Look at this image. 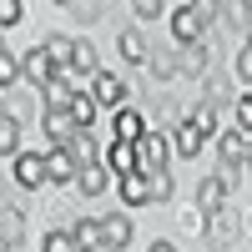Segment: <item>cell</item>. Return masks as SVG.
Here are the masks:
<instances>
[{
    "label": "cell",
    "mask_w": 252,
    "mask_h": 252,
    "mask_svg": "<svg viewBox=\"0 0 252 252\" xmlns=\"http://www.w3.org/2000/svg\"><path fill=\"white\" fill-rule=\"evenodd\" d=\"M207 20H212V5H177L172 10V35L182 40V46H197Z\"/></svg>",
    "instance_id": "obj_1"
},
{
    "label": "cell",
    "mask_w": 252,
    "mask_h": 252,
    "mask_svg": "<svg viewBox=\"0 0 252 252\" xmlns=\"http://www.w3.org/2000/svg\"><path fill=\"white\" fill-rule=\"evenodd\" d=\"M20 76H26L31 86H40V91H46L51 81H56V66H51V56L35 46V51H26V56H20Z\"/></svg>",
    "instance_id": "obj_2"
},
{
    "label": "cell",
    "mask_w": 252,
    "mask_h": 252,
    "mask_svg": "<svg viewBox=\"0 0 252 252\" xmlns=\"http://www.w3.org/2000/svg\"><path fill=\"white\" fill-rule=\"evenodd\" d=\"M136 172H166V141L161 136H141L136 141Z\"/></svg>",
    "instance_id": "obj_3"
},
{
    "label": "cell",
    "mask_w": 252,
    "mask_h": 252,
    "mask_svg": "<svg viewBox=\"0 0 252 252\" xmlns=\"http://www.w3.org/2000/svg\"><path fill=\"white\" fill-rule=\"evenodd\" d=\"M76 177H81V161L66 152V146H56L46 157V182H76Z\"/></svg>",
    "instance_id": "obj_4"
},
{
    "label": "cell",
    "mask_w": 252,
    "mask_h": 252,
    "mask_svg": "<svg viewBox=\"0 0 252 252\" xmlns=\"http://www.w3.org/2000/svg\"><path fill=\"white\" fill-rule=\"evenodd\" d=\"M15 182L20 187H40V182H46V157H35V152L15 157Z\"/></svg>",
    "instance_id": "obj_5"
},
{
    "label": "cell",
    "mask_w": 252,
    "mask_h": 252,
    "mask_svg": "<svg viewBox=\"0 0 252 252\" xmlns=\"http://www.w3.org/2000/svg\"><path fill=\"white\" fill-rule=\"evenodd\" d=\"M197 202H202V212H207V217H217V212H222V202H227V177H207V182H202V192H197Z\"/></svg>",
    "instance_id": "obj_6"
},
{
    "label": "cell",
    "mask_w": 252,
    "mask_h": 252,
    "mask_svg": "<svg viewBox=\"0 0 252 252\" xmlns=\"http://www.w3.org/2000/svg\"><path fill=\"white\" fill-rule=\"evenodd\" d=\"M121 96H126V91H121V81H116V76L101 71V76L91 81V101H96V106H121Z\"/></svg>",
    "instance_id": "obj_7"
},
{
    "label": "cell",
    "mask_w": 252,
    "mask_h": 252,
    "mask_svg": "<svg viewBox=\"0 0 252 252\" xmlns=\"http://www.w3.org/2000/svg\"><path fill=\"white\" fill-rule=\"evenodd\" d=\"M121 202H126V207L152 202V187H146V177H141V172H126V177H121Z\"/></svg>",
    "instance_id": "obj_8"
},
{
    "label": "cell",
    "mask_w": 252,
    "mask_h": 252,
    "mask_svg": "<svg viewBox=\"0 0 252 252\" xmlns=\"http://www.w3.org/2000/svg\"><path fill=\"white\" fill-rule=\"evenodd\" d=\"M40 51L51 56V66H56V71H66L71 61H76V40H66V35H51V40H46Z\"/></svg>",
    "instance_id": "obj_9"
},
{
    "label": "cell",
    "mask_w": 252,
    "mask_h": 252,
    "mask_svg": "<svg viewBox=\"0 0 252 252\" xmlns=\"http://www.w3.org/2000/svg\"><path fill=\"white\" fill-rule=\"evenodd\" d=\"M71 242H76L81 252H96V247H101V222H91V217H81V222L71 227Z\"/></svg>",
    "instance_id": "obj_10"
},
{
    "label": "cell",
    "mask_w": 252,
    "mask_h": 252,
    "mask_svg": "<svg viewBox=\"0 0 252 252\" xmlns=\"http://www.w3.org/2000/svg\"><path fill=\"white\" fill-rule=\"evenodd\" d=\"M101 242H106V247H126V242H131V222H126V217H106V222H101Z\"/></svg>",
    "instance_id": "obj_11"
},
{
    "label": "cell",
    "mask_w": 252,
    "mask_h": 252,
    "mask_svg": "<svg viewBox=\"0 0 252 252\" xmlns=\"http://www.w3.org/2000/svg\"><path fill=\"white\" fill-rule=\"evenodd\" d=\"M146 131H141V116L136 111H116V141H126V146H136Z\"/></svg>",
    "instance_id": "obj_12"
},
{
    "label": "cell",
    "mask_w": 252,
    "mask_h": 252,
    "mask_svg": "<svg viewBox=\"0 0 252 252\" xmlns=\"http://www.w3.org/2000/svg\"><path fill=\"white\" fill-rule=\"evenodd\" d=\"M46 131H51L61 146H66V141L76 136V121H71V111H46Z\"/></svg>",
    "instance_id": "obj_13"
},
{
    "label": "cell",
    "mask_w": 252,
    "mask_h": 252,
    "mask_svg": "<svg viewBox=\"0 0 252 252\" xmlns=\"http://www.w3.org/2000/svg\"><path fill=\"white\" fill-rule=\"evenodd\" d=\"M66 152H71L81 166H96V141H91V131H76V136L66 141Z\"/></svg>",
    "instance_id": "obj_14"
},
{
    "label": "cell",
    "mask_w": 252,
    "mask_h": 252,
    "mask_svg": "<svg viewBox=\"0 0 252 252\" xmlns=\"http://www.w3.org/2000/svg\"><path fill=\"white\" fill-rule=\"evenodd\" d=\"M106 161H111V172H136V146H126V141H116L111 152H106Z\"/></svg>",
    "instance_id": "obj_15"
},
{
    "label": "cell",
    "mask_w": 252,
    "mask_h": 252,
    "mask_svg": "<svg viewBox=\"0 0 252 252\" xmlns=\"http://www.w3.org/2000/svg\"><path fill=\"white\" fill-rule=\"evenodd\" d=\"M222 161H227V166L247 161V136H242V131H227V136H222Z\"/></svg>",
    "instance_id": "obj_16"
},
{
    "label": "cell",
    "mask_w": 252,
    "mask_h": 252,
    "mask_svg": "<svg viewBox=\"0 0 252 252\" xmlns=\"http://www.w3.org/2000/svg\"><path fill=\"white\" fill-rule=\"evenodd\" d=\"M71 86H66V81H51V86H46V111H71Z\"/></svg>",
    "instance_id": "obj_17"
},
{
    "label": "cell",
    "mask_w": 252,
    "mask_h": 252,
    "mask_svg": "<svg viewBox=\"0 0 252 252\" xmlns=\"http://www.w3.org/2000/svg\"><path fill=\"white\" fill-rule=\"evenodd\" d=\"M76 187L86 197H96V192H106V172H101V166H81V177H76Z\"/></svg>",
    "instance_id": "obj_18"
},
{
    "label": "cell",
    "mask_w": 252,
    "mask_h": 252,
    "mask_svg": "<svg viewBox=\"0 0 252 252\" xmlns=\"http://www.w3.org/2000/svg\"><path fill=\"white\" fill-rule=\"evenodd\" d=\"M177 152H182V157H197V152H202V131H197L192 121L177 126Z\"/></svg>",
    "instance_id": "obj_19"
},
{
    "label": "cell",
    "mask_w": 252,
    "mask_h": 252,
    "mask_svg": "<svg viewBox=\"0 0 252 252\" xmlns=\"http://www.w3.org/2000/svg\"><path fill=\"white\" fill-rule=\"evenodd\" d=\"M71 121L81 126V131H91V121H96V101H91V96H76V101H71Z\"/></svg>",
    "instance_id": "obj_20"
},
{
    "label": "cell",
    "mask_w": 252,
    "mask_h": 252,
    "mask_svg": "<svg viewBox=\"0 0 252 252\" xmlns=\"http://www.w3.org/2000/svg\"><path fill=\"white\" fill-rule=\"evenodd\" d=\"M15 146H20V126H15V116H0V152L15 157Z\"/></svg>",
    "instance_id": "obj_21"
},
{
    "label": "cell",
    "mask_w": 252,
    "mask_h": 252,
    "mask_svg": "<svg viewBox=\"0 0 252 252\" xmlns=\"http://www.w3.org/2000/svg\"><path fill=\"white\" fill-rule=\"evenodd\" d=\"M121 56L131 61V66H136V61H146V40H141L136 31H121Z\"/></svg>",
    "instance_id": "obj_22"
},
{
    "label": "cell",
    "mask_w": 252,
    "mask_h": 252,
    "mask_svg": "<svg viewBox=\"0 0 252 252\" xmlns=\"http://www.w3.org/2000/svg\"><path fill=\"white\" fill-rule=\"evenodd\" d=\"M207 61H212V56H207V46H187L182 61H177V71H202Z\"/></svg>",
    "instance_id": "obj_23"
},
{
    "label": "cell",
    "mask_w": 252,
    "mask_h": 252,
    "mask_svg": "<svg viewBox=\"0 0 252 252\" xmlns=\"http://www.w3.org/2000/svg\"><path fill=\"white\" fill-rule=\"evenodd\" d=\"M20 76V56H10V51H0V91L10 86V81Z\"/></svg>",
    "instance_id": "obj_24"
},
{
    "label": "cell",
    "mask_w": 252,
    "mask_h": 252,
    "mask_svg": "<svg viewBox=\"0 0 252 252\" xmlns=\"http://www.w3.org/2000/svg\"><path fill=\"white\" fill-rule=\"evenodd\" d=\"M141 177H146V172H141ZM146 187H152V202H157V197H172V172H152Z\"/></svg>",
    "instance_id": "obj_25"
},
{
    "label": "cell",
    "mask_w": 252,
    "mask_h": 252,
    "mask_svg": "<svg viewBox=\"0 0 252 252\" xmlns=\"http://www.w3.org/2000/svg\"><path fill=\"white\" fill-rule=\"evenodd\" d=\"M232 232H237L232 212H217V222H212V242H232Z\"/></svg>",
    "instance_id": "obj_26"
},
{
    "label": "cell",
    "mask_w": 252,
    "mask_h": 252,
    "mask_svg": "<svg viewBox=\"0 0 252 252\" xmlns=\"http://www.w3.org/2000/svg\"><path fill=\"white\" fill-rule=\"evenodd\" d=\"M46 252H81L71 242V232H46Z\"/></svg>",
    "instance_id": "obj_27"
},
{
    "label": "cell",
    "mask_w": 252,
    "mask_h": 252,
    "mask_svg": "<svg viewBox=\"0 0 252 252\" xmlns=\"http://www.w3.org/2000/svg\"><path fill=\"white\" fill-rule=\"evenodd\" d=\"M192 126H197L202 136H212V131H217V111H212V106H202V111L192 116Z\"/></svg>",
    "instance_id": "obj_28"
},
{
    "label": "cell",
    "mask_w": 252,
    "mask_h": 252,
    "mask_svg": "<svg viewBox=\"0 0 252 252\" xmlns=\"http://www.w3.org/2000/svg\"><path fill=\"white\" fill-rule=\"evenodd\" d=\"M20 15H26V5H20V0H0V26H15Z\"/></svg>",
    "instance_id": "obj_29"
},
{
    "label": "cell",
    "mask_w": 252,
    "mask_h": 252,
    "mask_svg": "<svg viewBox=\"0 0 252 252\" xmlns=\"http://www.w3.org/2000/svg\"><path fill=\"white\" fill-rule=\"evenodd\" d=\"M0 227H5V242H15V237H20V212L5 207V212H0Z\"/></svg>",
    "instance_id": "obj_30"
},
{
    "label": "cell",
    "mask_w": 252,
    "mask_h": 252,
    "mask_svg": "<svg viewBox=\"0 0 252 252\" xmlns=\"http://www.w3.org/2000/svg\"><path fill=\"white\" fill-rule=\"evenodd\" d=\"M152 71H157L161 81H166V76H177V56H166V51H161V56L152 61Z\"/></svg>",
    "instance_id": "obj_31"
},
{
    "label": "cell",
    "mask_w": 252,
    "mask_h": 252,
    "mask_svg": "<svg viewBox=\"0 0 252 252\" xmlns=\"http://www.w3.org/2000/svg\"><path fill=\"white\" fill-rule=\"evenodd\" d=\"M237 121H242V136L252 131V96H237Z\"/></svg>",
    "instance_id": "obj_32"
},
{
    "label": "cell",
    "mask_w": 252,
    "mask_h": 252,
    "mask_svg": "<svg viewBox=\"0 0 252 252\" xmlns=\"http://www.w3.org/2000/svg\"><path fill=\"white\" fill-rule=\"evenodd\" d=\"M136 15H141V20H157L161 5H157V0H136Z\"/></svg>",
    "instance_id": "obj_33"
},
{
    "label": "cell",
    "mask_w": 252,
    "mask_h": 252,
    "mask_svg": "<svg viewBox=\"0 0 252 252\" xmlns=\"http://www.w3.org/2000/svg\"><path fill=\"white\" fill-rule=\"evenodd\" d=\"M237 76H242V81H252V51H242V56H237Z\"/></svg>",
    "instance_id": "obj_34"
},
{
    "label": "cell",
    "mask_w": 252,
    "mask_h": 252,
    "mask_svg": "<svg viewBox=\"0 0 252 252\" xmlns=\"http://www.w3.org/2000/svg\"><path fill=\"white\" fill-rule=\"evenodd\" d=\"M247 172H252V136H247Z\"/></svg>",
    "instance_id": "obj_35"
},
{
    "label": "cell",
    "mask_w": 252,
    "mask_h": 252,
    "mask_svg": "<svg viewBox=\"0 0 252 252\" xmlns=\"http://www.w3.org/2000/svg\"><path fill=\"white\" fill-rule=\"evenodd\" d=\"M152 252H172V247H166V242H157V247H152Z\"/></svg>",
    "instance_id": "obj_36"
},
{
    "label": "cell",
    "mask_w": 252,
    "mask_h": 252,
    "mask_svg": "<svg viewBox=\"0 0 252 252\" xmlns=\"http://www.w3.org/2000/svg\"><path fill=\"white\" fill-rule=\"evenodd\" d=\"M0 252H10V242H5V237H0Z\"/></svg>",
    "instance_id": "obj_37"
},
{
    "label": "cell",
    "mask_w": 252,
    "mask_h": 252,
    "mask_svg": "<svg viewBox=\"0 0 252 252\" xmlns=\"http://www.w3.org/2000/svg\"><path fill=\"white\" fill-rule=\"evenodd\" d=\"M247 40H252V31H247Z\"/></svg>",
    "instance_id": "obj_38"
},
{
    "label": "cell",
    "mask_w": 252,
    "mask_h": 252,
    "mask_svg": "<svg viewBox=\"0 0 252 252\" xmlns=\"http://www.w3.org/2000/svg\"><path fill=\"white\" fill-rule=\"evenodd\" d=\"M0 116H5V111H0Z\"/></svg>",
    "instance_id": "obj_39"
},
{
    "label": "cell",
    "mask_w": 252,
    "mask_h": 252,
    "mask_svg": "<svg viewBox=\"0 0 252 252\" xmlns=\"http://www.w3.org/2000/svg\"><path fill=\"white\" fill-rule=\"evenodd\" d=\"M0 51H5V46H0Z\"/></svg>",
    "instance_id": "obj_40"
}]
</instances>
